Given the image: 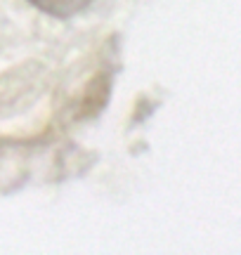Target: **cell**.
Here are the masks:
<instances>
[{
  "instance_id": "obj_1",
  "label": "cell",
  "mask_w": 241,
  "mask_h": 255,
  "mask_svg": "<svg viewBox=\"0 0 241 255\" xmlns=\"http://www.w3.org/2000/svg\"><path fill=\"white\" fill-rule=\"evenodd\" d=\"M33 2L36 7H40L47 14H55V17H71L76 12L85 9L93 0H28Z\"/></svg>"
}]
</instances>
